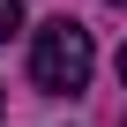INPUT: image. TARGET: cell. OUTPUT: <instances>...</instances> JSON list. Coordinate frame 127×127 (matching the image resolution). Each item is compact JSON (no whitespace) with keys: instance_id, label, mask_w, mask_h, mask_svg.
Instances as JSON below:
<instances>
[{"instance_id":"cell-1","label":"cell","mask_w":127,"mask_h":127,"mask_svg":"<svg viewBox=\"0 0 127 127\" xmlns=\"http://www.w3.org/2000/svg\"><path fill=\"white\" fill-rule=\"evenodd\" d=\"M90 67H97V45H90V30H82L75 15L37 23V37H30V82H37L45 97L90 90Z\"/></svg>"},{"instance_id":"cell-2","label":"cell","mask_w":127,"mask_h":127,"mask_svg":"<svg viewBox=\"0 0 127 127\" xmlns=\"http://www.w3.org/2000/svg\"><path fill=\"white\" fill-rule=\"evenodd\" d=\"M15 23H23V0H0V45L15 37Z\"/></svg>"},{"instance_id":"cell-3","label":"cell","mask_w":127,"mask_h":127,"mask_svg":"<svg viewBox=\"0 0 127 127\" xmlns=\"http://www.w3.org/2000/svg\"><path fill=\"white\" fill-rule=\"evenodd\" d=\"M105 8H120V0H105Z\"/></svg>"}]
</instances>
